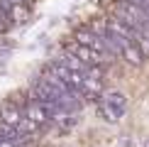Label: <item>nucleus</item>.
<instances>
[{
  "label": "nucleus",
  "mask_w": 149,
  "mask_h": 147,
  "mask_svg": "<svg viewBox=\"0 0 149 147\" xmlns=\"http://www.w3.org/2000/svg\"><path fill=\"white\" fill-rule=\"evenodd\" d=\"M22 110H24V115H27V118L32 120V123H37L39 127H44V125H49V123H52L47 103H39V101H34V98H29L27 106H24Z\"/></svg>",
  "instance_id": "obj_2"
},
{
  "label": "nucleus",
  "mask_w": 149,
  "mask_h": 147,
  "mask_svg": "<svg viewBox=\"0 0 149 147\" xmlns=\"http://www.w3.org/2000/svg\"><path fill=\"white\" fill-rule=\"evenodd\" d=\"M134 44L139 47L142 57H144V59H149V37H144V34H137V39H134Z\"/></svg>",
  "instance_id": "obj_5"
},
{
  "label": "nucleus",
  "mask_w": 149,
  "mask_h": 147,
  "mask_svg": "<svg viewBox=\"0 0 149 147\" xmlns=\"http://www.w3.org/2000/svg\"><path fill=\"white\" fill-rule=\"evenodd\" d=\"M98 110L108 123H117L127 110V98L120 91H108L98 98Z\"/></svg>",
  "instance_id": "obj_1"
},
{
  "label": "nucleus",
  "mask_w": 149,
  "mask_h": 147,
  "mask_svg": "<svg viewBox=\"0 0 149 147\" xmlns=\"http://www.w3.org/2000/svg\"><path fill=\"white\" fill-rule=\"evenodd\" d=\"M24 118V110L17 106V103H8L3 110H0V120L3 123H8V125H12L17 130V125H20V120Z\"/></svg>",
  "instance_id": "obj_3"
},
{
  "label": "nucleus",
  "mask_w": 149,
  "mask_h": 147,
  "mask_svg": "<svg viewBox=\"0 0 149 147\" xmlns=\"http://www.w3.org/2000/svg\"><path fill=\"white\" fill-rule=\"evenodd\" d=\"M0 147H20L12 137H0Z\"/></svg>",
  "instance_id": "obj_6"
},
{
  "label": "nucleus",
  "mask_w": 149,
  "mask_h": 147,
  "mask_svg": "<svg viewBox=\"0 0 149 147\" xmlns=\"http://www.w3.org/2000/svg\"><path fill=\"white\" fill-rule=\"evenodd\" d=\"M59 61H61L64 66H69L71 71H78V74H86V71L91 69L88 64H83V61H81V59L76 57V54H71V52H69V49H66V52L61 54V59H59Z\"/></svg>",
  "instance_id": "obj_4"
}]
</instances>
